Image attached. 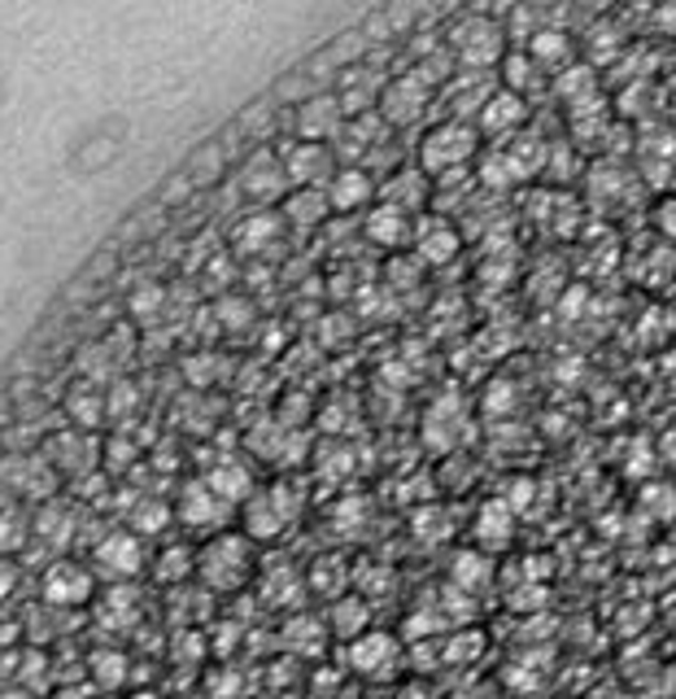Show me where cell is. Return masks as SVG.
Returning <instances> with one entry per match:
<instances>
[{
	"instance_id": "obj_35",
	"label": "cell",
	"mask_w": 676,
	"mask_h": 699,
	"mask_svg": "<svg viewBox=\"0 0 676 699\" xmlns=\"http://www.w3.org/2000/svg\"><path fill=\"white\" fill-rule=\"evenodd\" d=\"M113 367H118V358H113V350L106 342H88V346H79V354H75V376L88 380V385L106 389L110 380H118Z\"/></svg>"
},
{
	"instance_id": "obj_54",
	"label": "cell",
	"mask_w": 676,
	"mask_h": 699,
	"mask_svg": "<svg viewBox=\"0 0 676 699\" xmlns=\"http://www.w3.org/2000/svg\"><path fill=\"white\" fill-rule=\"evenodd\" d=\"M655 26H659V35H676V0H664L655 9Z\"/></svg>"
},
{
	"instance_id": "obj_15",
	"label": "cell",
	"mask_w": 676,
	"mask_h": 699,
	"mask_svg": "<svg viewBox=\"0 0 676 699\" xmlns=\"http://www.w3.org/2000/svg\"><path fill=\"white\" fill-rule=\"evenodd\" d=\"M411 245H415V258H419L424 267H446V262H454V258L462 254V236H458V228L446 224L441 215H419Z\"/></svg>"
},
{
	"instance_id": "obj_50",
	"label": "cell",
	"mask_w": 676,
	"mask_h": 699,
	"mask_svg": "<svg viewBox=\"0 0 676 699\" xmlns=\"http://www.w3.org/2000/svg\"><path fill=\"white\" fill-rule=\"evenodd\" d=\"M193 189H197V184H193V175H188V171H179V175H171V180H166V189L157 193V206H179V202H188V197H193Z\"/></svg>"
},
{
	"instance_id": "obj_43",
	"label": "cell",
	"mask_w": 676,
	"mask_h": 699,
	"mask_svg": "<svg viewBox=\"0 0 676 699\" xmlns=\"http://www.w3.org/2000/svg\"><path fill=\"white\" fill-rule=\"evenodd\" d=\"M284 638H288V647L293 652H306V656H315L319 647H324V638H328V625L324 621H306V616H293L288 625H284Z\"/></svg>"
},
{
	"instance_id": "obj_10",
	"label": "cell",
	"mask_w": 676,
	"mask_h": 699,
	"mask_svg": "<svg viewBox=\"0 0 676 699\" xmlns=\"http://www.w3.org/2000/svg\"><path fill=\"white\" fill-rule=\"evenodd\" d=\"M44 460L57 467L66 481L84 476V472H97L101 467V447H97V433H84V429H53L44 438Z\"/></svg>"
},
{
	"instance_id": "obj_31",
	"label": "cell",
	"mask_w": 676,
	"mask_h": 699,
	"mask_svg": "<svg viewBox=\"0 0 676 699\" xmlns=\"http://www.w3.org/2000/svg\"><path fill=\"white\" fill-rule=\"evenodd\" d=\"M197 578V551L184 542H171L157 560H153V582L157 585H184Z\"/></svg>"
},
{
	"instance_id": "obj_40",
	"label": "cell",
	"mask_w": 676,
	"mask_h": 699,
	"mask_svg": "<svg viewBox=\"0 0 676 699\" xmlns=\"http://www.w3.org/2000/svg\"><path fill=\"white\" fill-rule=\"evenodd\" d=\"M555 97L564 101V106H576V101H585V97H593L598 93V79H593V66H585V62H571L567 71L555 75Z\"/></svg>"
},
{
	"instance_id": "obj_48",
	"label": "cell",
	"mask_w": 676,
	"mask_h": 699,
	"mask_svg": "<svg viewBox=\"0 0 676 699\" xmlns=\"http://www.w3.org/2000/svg\"><path fill=\"white\" fill-rule=\"evenodd\" d=\"M184 376H188V385H197V389L215 385V376H219V354H210V350L188 354V358H184Z\"/></svg>"
},
{
	"instance_id": "obj_46",
	"label": "cell",
	"mask_w": 676,
	"mask_h": 699,
	"mask_svg": "<svg viewBox=\"0 0 676 699\" xmlns=\"http://www.w3.org/2000/svg\"><path fill=\"white\" fill-rule=\"evenodd\" d=\"M210 315H215V324H223L227 333H240V329L253 324V302L240 298V293H219V302H215Z\"/></svg>"
},
{
	"instance_id": "obj_44",
	"label": "cell",
	"mask_w": 676,
	"mask_h": 699,
	"mask_svg": "<svg viewBox=\"0 0 676 699\" xmlns=\"http://www.w3.org/2000/svg\"><path fill=\"white\" fill-rule=\"evenodd\" d=\"M106 407H110L113 424H131V416L140 411V389L127 376H118V380L106 385Z\"/></svg>"
},
{
	"instance_id": "obj_3",
	"label": "cell",
	"mask_w": 676,
	"mask_h": 699,
	"mask_svg": "<svg viewBox=\"0 0 676 699\" xmlns=\"http://www.w3.org/2000/svg\"><path fill=\"white\" fill-rule=\"evenodd\" d=\"M480 153V131L471 127V122H437L428 136H424V144H419V171L424 175H454V171H467V162Z\"/></svg>"
},
{
	"instance_id": "obj_18",
	"label": "cell",
	"mask_w": 676,
	"mask_h": 699,
	"mask_svg": "<svg viewBox=\"0 0 676 699\" xmlns=\"http://www.w3.org/2000/svg\"><path fill=\"white\" fill-rule=\"evenodd\" d=\"M345 110H340V97L332 93H319V97H310L306 106H297V140H315V144H328V140H337L340 131H345Z\"/></svg>"
},
{
	"instance_id": "obj_17",
	"label": "cell",
	"mask_w": 676,
	"mask_h": 699,
	"mask_svg": "<svg viewBox=\"0 0 676 699\" xmlns=\"http://www.w3.org/2000/svg\"><path fill=\"white\" fill-rule=\"evenodd\" d=\"M511 542H515V507L506 498H489L471 520V547L484 556H498Z\"/></svg>"
},
{
	"instance_id": "obj_16",
	"label": "cell",
	"mask_w": 676,
	"mask_h": 699,
	"mask_svg": "<svg viewBox=\"0 0 676 699\" xmlns=\"http://www.w3.org/2000/svg\"><path fill=\"white\" fill-rule=\"evenodd\" d=\"M31 529H35V542H40L44 551L62 556V551H70V547H75V534H79V512H75L66 498H53V503L35 507Z\"/></svg>"
},
{
	"instance_id": "obj_36",
	"label": "cell",
	"mask_w": 676,
	"mask_h": 699,
	"mask_svg": "<svg viewBox=\"0 0 676 699\" xmlns=\"http://www.w3.org/2000/svg\"><path fill=\"white\" fill-rule=\"evenodd\" d=\"M589 66H615L620 57H624V31L615 26V22H607V18H598L593 26H589Z\"/></svg>"
},
{
	"instance_id": "obj_25",
	"label": "cell",
	"mask_w": 676,
	"mask_h": 699,
	"mask_svg": "<svg viewBox=\"0 0 676 699\" xmlns=\"http://www.w3.org/2000/svg\"><path fill=\"white\" fill-rule=\"evenodd\" d=\"M462 429H467L462 402H458V398H446V402H437V407L428 411V420H424V442H428L433 451H454L458 438H462Z\"/></svg>"
},
{
	"instance_id": "obj_6",
	"label": "cell",
	"mask_w": 676,
	"mask_h": 699,
	"mask_svg": "<svg viewBox=\"0 0 676 699\" xmlns=\"http://www.w3.org/2000/svg\"><path fill=\"white\" fill-rule=\"evenodd\" d=\"M236 184H240V193H244L249 202H258V206L284 202V197L293 193L288 171H284V162H280V153H275L271 144H258V149L244 158V166H240Z\"/></svg>"
},
{
	"instance_id": "obj_1",
	"label": "cell",
	"mask_w": 676,
	"mask_h": 699,
	"mask_svg": "<svg viewBox=\"0 0 676 699\" xmlns=\"http://www.w3.org/2000/svg\"><path fill=\"white\" fill-rule=\"evenodd\" d=\"M258 578V542L244 529H219L197 547V582L210 594H231Z\"/></svg>"
},
{
	"instance_id": "obj_33",
	"label": "cell",
	"mask_w": 676,
	"mask_h": 699,
	"mask_svg": "<svg viewBox=\"0 0 676 699\" xmlns=\"http://www.w3.org/2000/svg\"><path fill=\"white\" fill-rule=\"evenodd\" d=\"M262 594H266L275 607H293V603L306 594V578H302L293 564H271V569H262Z\"/></svg>"
},
{
	"instance_id": "obj_41",
	"label": "cell",
	"mask_w": 676,
	"mask_h": 699,
	"mask_svg": "<svg viewBox=\"0 0 676 699\" xmlns=\"http://www.w3.org/2000/svg\"><path fill=\"white\" fill-rule=\"evenodd\" d=\"M188 175H193V184L197 189H215V180L227 171V153L219 140H210V144H201L193 158H188V166H184Z\"/></svg>"
},
{
	"instance_id": "obj_9",
	"label": "cell",
	"mask_w": 676,
	"mask_h": 699,
	"mask_svg": "<svg viewBox=\"0 0 676 699\" xmlns=\"http://www.w3.org/2000/svg\"><path fill=\"white\" fill-rule=\"evenodd\" d=\"M345 660H349V669H353L358 678L384 682V678H393V674L402 669V643H397V634H389V630H367V634H358V638L345 647Z\"/></svg>"
},
{
	"instance_id": "obj_5",
	"label": "cell",
	"mask_w": 676,
	"mask_h": 699,
	"mask_svg": "<svg viewBox=\"0 0 676 699\" xmlns=\"http://www.w3.org/2000/svg\"><path fill=\"white\" fill-rule=\"evenodd\" d=\"M40 599L48 607H62V612H75V607H88L97 599V573L79 560H53L40 578Z\"/></svg>"
},
{
	"instance_id": "obj_14",
	"label": "cell",
	"mask_w": 676,
	"mask_h": 699,
	"mask_svg": "<svg viewBox=\"0 0 676 699\" xmlns=\"http://www.w3.org/2000/svg\"><path fill=\"white\" fill-rule=\"evenodd\" d=\"M428 97H433V88H428L415 71H411V75H397V79L384 88V97H380V118H384L389 127H411L415 118H424Z\"/></svg>"
},
{
	"instance_id": "obj_23",
	"label": "cell",
	"mask_w": 676,
	"mask_h": 699,
	"mask_svg": "<svg viewBox=\"0 0 676 699\" xmlns=\"http://www.w3.org/2000/svg\"><path fill=\"white\" fill-rule=\"evenodd\" d=\"M528 118V101L520 97V93H511V88H502V93H493L489 101H484V110L476 118V131H484V136H493V140H506V136H515V127Z\"/></svg>"
},
{
	"instance_id": "obj_24",
	"label": "cell",
	"mask_w": 676,
	"mask_h": 699,
	"mask_svg": "<svg viewBox=\"0 0 676 699\" xmlns=\"http://www.w3.org/2000/svg\"><path fill=\"white\" fill-rule=\"evenodd\" d=\"M280 215H284V224H288V228H297V233H315V228H324V224H328L332 206H328V193H324V189H293V193L280 202Z\"/></svg>"
},
{
	"instance_id": "obj_12",
	"label": "cell",
	"mask_w": 676,
	"mask_h": 699,
	"mask_svg": "<svg viewBox=\"0 0 676 699\" xmlns=\"http://www.w3.org/2000/svg\"><path fill=\"white\" fill-rule=\"evenodd\" d=\"M637 166L646 175V184L664 189L676 180V131L673 127H655V122H642L637 131Z\"/></svg>"
},
{
	"instance_id": "obj_4",
	"label": "cell",
	"mask_w": 676,
	"mask_h": 699,
	"mask_svg": "<svg viewBox=\"0 0 676 699\" xmlns=\"http://www.w3.org/2000/svg\"><path fill=\"white\" fill-rule=\"evenodd\" d=\"M92 573L110 585H131L144 573V542L131 529H106L92 547Z\"/></svg>"
},
{
	"instance_id": "obj_27",
	"label": "cell",
	"mask_w": 676,
	"mask_h": 699,
	"mask_svg": "<svg viewBox=\"0 0 676 699\" xmlns=\"http://www.w3.org/2000/svg\"><path fill=\"white\" fill-rule=\"evenodd\" d=\"M450 585L454 590H462V594H480V590H489L493 585V556H484V551H476V547H467V551H458L450 564Z\"/></svg>"
},
{
	"instance_id": "obj_49",
	"label": "cell",
	"mask_w": 676,
	"mask_h": 699,
	"mask_svg": "<svg viewBox=\"0 0 676 699\" xmlns=\"http://www.w3.org/2000/svg\"><path fill=\"white\" fill-rule=\"evenodd\" d=\"M450 71H454V57L446 53V49H437V53L424 57V62H415V75H419L428 88H441V84L450 79Z\"/></svg>"
},
{
	"instance_id": "obj_56",
	"label": "cell",
	"mask_w": 676,
	"mask_h": 699,
	"mask_svg": "<svg viewBox=\"0 0 676 699\" xmlns=\"http://www.w3.org/2000/svg\"><path fill=\"white\" fill-rule=\"evenodd\" d=\"M0 699H26V691H22V687H9V691H0Z\"/></svg>"
},
{
	"instance_id": "obj_21",
	"label": "cell",
	"mask_w": 676,
	"mask_h": 699,
	"mask_svg": "<svg viewBox=\"0 0 676 699\" xmlns=\"http://www.w3.org/2000/svg\"><path fill=\"white\" fill-rule=\"evenodd\" d=\"M362 233H367L371 245H380V249H402V245H411V236H415V215H406V211L380 202V206L367 211Z\"/></svg>"
},
{
	"instance_id": "obj_19",
	"label": "cell",
	"mask_w": 676,
	"mask_h": 699,
	"mask_svg": "<svg viewBox=\"0 0 676 699\" xmlns=\"http://www.w3.org/2000/svg\"><path fill=\"white\" fill-rule=\"evenodd\" d=\"M324 193H328V206L337 215H353V211H371L380 189H375V175L367 166H340Z\"/></svg>"
},
{
	"instance_id": "obj_53",
	"label": "cell",
	"mask_w": 676,
	"mask_h": 699,
	"mask_svg": "<svg viewBox=\"0 0 676 699\" xmlns=\"http://www.w3.org/2000/svg\"><path fill=\"white\" fill-rule=\"evenodd\" d=\"M18 638H26L22 616H4V612H0V652H4V647H18Z\"/></svg>"
},
{
	"instance_id": "obj_52",
	"label": "cell",
	"mask_w": 676,
	"mask_h": 699,
	"mask_svg": "<svg viewBox=\"0 0 676 699\" xmlns=\"http://www.w3.org/2000/svg\"><path fill=\"white\" fill-rule=\"evenodd\" d=\"M18 578H22V569H18V560L13 556H0V603L18 590Z\"/></svg>"
},
{
	"instance_id": "obj_30",
	"label": "cell",
	"mask_w": 676,
	"mask_h": 699,
	"mask_svg": "<svg viewBox=\"0 0 676 699\" xmlns=\"http://www.w3.org/2000/svg\"><path fill=\"white\" fill-rule=\"evenodd\" d=\"M127 315H131V324L153 329V324L166 315V284H157V280H140V284L127 293Z\"/></svg>"
},
{
	"instance_id": "obj_13",
	"label": "cell",
	"mask_w": 676,
	"mask_h": 699,
	"mask_svg": "<svg viewBox=\"0 0 676 699\" xmlns=\"http://www.w3.org/2000/svg\"><path fill=\"white\" fill-rule=\"evenodd\" d=\"M284 215H275L271 206H258V211H249V215H240L236 219V228H231V249L236 254H244V258H266L280 240H284Z\"/></svg>"
},
{
	"instance_id": "obj_37",
	"label": "cell",
	"mask_w": 676,
	"mask_h": 699,
	"mask_svg": "<svg viewBox=\"0 0 676 699\" xmlns=\"http://www.w3.org/2000/svg\"><path fill=\"white\" fill-rule=\"evenodd\" d=\"M13 682H18L22 691H44L48 682H57V678H53V660H48L40 647H22V652H18V665H13Z\"/></svg>"
},
{
	"instance_id": "obj_47",
	"label": "cell",
	"mask_w": 676,
	"mask_h": 699,
	"mask_svg": "<svg viewBox=\"0 0 676 699\" xmlns=\"http://www.w3.org/2000/svg\"><path fill=\"white\" fill-rule=\"evenodd\" d=\"M135 460H140V451H135V442H131L122 429L106 438V447H101V467H106V472H122V467H131Z\"/></svg>"
},
{
	"instance_id": "obj_39",
	"label": "cell",
	"mask_w": 676,
	"mask_h": 699,
	"mask_svg": "<svg viewBox=\"0 0 676 699\" xmlns=\"http://www.w3.org/2000/svg\"><path fill=\"white\" fill-rule=\"evenodd\" d=\"M140 594L131 590V585H110V594H106V603H101V625L106 630H131L135 621H140V603H135Z\"/></svg>"
},
{
	"instance_id": "obj_57",
	"label": "cell",
	"mask_w": 676,
	"mask_h": 699,
	"mask_svg": "<svg viewBox=\"0 0 676 699\" xmlns=\"http://www.w3.org/2000/svg\"><path fill=\"white\" fill-rule=\"evenodd\" d=\"M589 4H593V9H607V4H615V0H589Z\"/></svg>"
},
{
	"instance_id": "obj_58",
	"label": "cell",
	"mask_w": 676,
	"mask_h": 699,
	"mask_svg": "<svg viewBox=\"0 0 676 699\" xmlns=\"http://www.w3.org/2000/svg\"><path fill=\"white\" fill-rule=\"evenodd\" d=\"M131 699H153V696H131Z\"/></svg>"
},
{
	"instance_id": "obj_11",
	"label": "cell",
	"mask_w": 676,
	"mask_h": 699,
	"mask_svg": "<svg viewBox=\"0 0 676 699\" xmlns=\"http://www.w3.org/2000/svg\"><path fill=\"white\" fill-rule=\"evenodd\" d=\"M450 44L458 53V62H462V71H484L489 62L502 57V31H498L493 18H480V13L454 26Z\"/></svg>"
},
{
	"instance_id": "obj_45",
	"label": "cell",
	"mask_w": 676,
	"mask_h": 699,
	"mask_svg": "<svg viewBox=\"0 0 676 699\" xmlns=\"http://www.w3.org/2000/svg\"><path fill=\"white\" fill-rule=\"evenodd\" d=\"M651 101H655V79H633L620 88L615 97V115L620 118H646L651 115Z\"/></svg>"
},
{
	"instance_id": "obj_55",
	"label": "cell",
	"mask_w": 676,
	"mask_h": 699,
	"mask_svg": "<svg viewBox=\"0 0 676 699\" xmlns=\"http://www.w3.org/2000/svg\"><path fill=\"white\" fill-rule=\"evenodd\" d=\"M659 228L668 236H676V197H668V202L659 206Z\"/></svg>"
},
{
	"instance_id": "obj_32",
	"label": "cell",
	"mask_w": 676,
	"mask_h": 699,
	"mask_svg": "<svg viewBox=\"0 0 676 699\" xmlns=\"http://www.w3.org/2000/svg\"><path fill=\"white\" fill-rule=\"evenodd\" d=\"M171 520H175V507H171L166 498H153V494H144V498H135V503L127 507V529H131V534H144V538L162 534Z\"/></svg>"
},
{
	"instance_id": "obj_51",
	"label": "cell",
	"mask_w": 676,
	"mask_h": 699,
	"mask_svg": "<svg viewBox=\"0 0 676 699\" xmlns=\"http://www.w3.org/2000/svg\"><path fill=\"white\" fill-rule=\"evenodd\" d=\"M542 26H537V13H533V4H515V13H511V35H520V40H528L533 44V35H537Z\"/></svg>"
},
{
	"instance_id": "obj_42",
	"label": "cell",
	"mask_w": 676,
	"mask_h": 699,
	"mask_svg": "<svg viewBox=\"0 0 676 699\" xmlns=\"http://www.w3.org/2000/svg\"><path fill=\"white\" fill-rule=\"evenodd\" d=\"M502 79H506L511 93L528 97V93L542 84V66H537L528 53H511V57H502Z\"/></svg>"
},
{
	"instance_id": "obj_38",
	"label": "cell",
	"mask_w": 676,
	"mask_h": 699,
	"mask_svg": "<svg viewBox=\"0 0 676 699\" xmlns=\"http://www.w3.org/2000/svg\"><path fill=\"white\" fill-rule=\"evenodd\" d=\"M31 542H35L31 520L22 516L18 503H4V507H0V556H18V551H26Z\"/></svg>"
},
{
	"instance_id": "obj_2",
	"label": "cell",
	"mask_w": 676,
	"mask_h": 699,
	"mask_svg": "<svg viewBox=\"0 0 676 699\" xmlns=\"http://www.w3.org/2000/svg\"><path fill=\"white\" fill-rule=\"evenodd\" d=\"M302 512V498L288 481H275L266 490H253V498L240 507V529L253 538V542H275Z\"/></svg>"
},
{
	"instance_id": "obj_8",
	"label": "cell",
	"mask_w": 676,
	"mask_h": 699,
	"mask_svg": "<svg viewBox=\"0 0 676 699\" xmlns=\"http://www.w3.org/2000/svg\"><path fill=\"white\" fill-rule=\"evenodd\" d=\"M236 507L223 503L210 485H206V476H193V481H184L179 485V494H175V520L184 525V529H197V534H219L227 525V516H231Z\"/></svg>"
},
{
	"instance_id": "obj_7",
	"label": "cell",
	"mask_w": 676,
	"mask_h": 699,
	"mask_svg": "<svg viewBox=\"0 0 676 699\" xmlns=\"http://www.w3.org/2000/svg\"><path fill=\"white\" fill-rule=\"evenodd\" d=\"M280 162L288 171V184L293 189H328L332 175H337V158L328 144H315V140H280Z\"/></svg>"
},
{
	"instance_id": "obj_26",
	"label": "cell",
	"mask_w": 676,
	"mask_h": 699,
	"mask_svg": "<svg viewBox=\"0 0 676 699\" xmlns=\"http://www.w3.org/2000/svg\"><path fill=\"white\" fill-rule=\"evenodd\" d=\"M206 485L223 503H231V507H244L253 498V472H249V464H240V460H219V464L206 472Z\"/></svg>"
},
{
	"instance_id": "obj_22",
	"label": "cell",
	"mask_w": 676,
	"mask_h": 699,
	"mask_svg": "<svg viewBox=\"0 0 676 699\" xmlns=\"http://www.w3.org/2000/svg\"><path fill=\"white\" fill-rule=\"evenodd\" d=\"M380 202H389V206H397L406 215H419L433 202V184H428V175L419 166H402V171H393L380 184Z\"/></svg>"
},
{
	"instance_id": "obj_34",
	"label": "cell",
	"mask_w": 676,
	"mask_h": 699,
	"mask_svg": "<svg viewBox=\"0 0 676 699\" xmlns=\"http://www.w3.org/2000/svg\"><path fill=\"white\" fill-rule=\"evenodd\" d=\"M88 674H92V682H97L101 691H118V687H127L131 660H127L122 647H97V652L88 656Z\"/></svg>"
},
{
	"instance_id": "obj_28",
	"label": "cell",
	"mask_w": 676,
	"mask_h": 699,
	"mask_svg": "<svg viewBox=\"0 0 676 699\" xmlns=\"http://www.w3.org/2000/svg\"><path fill=\"white\" fill-rule=\"evenodd\" d=\"M528 57L542 66V71H567L571 66V35L559 31V26H542L537 35H533V44H528Z\"/></svg>"
},
{
	"instance_id": "obj_20",
	"label": "cell",
	"mask_w": 676,
	"mask_h": 699,
	"mask_svg": "<svg viewBox=\"0 0 676 699\" xmlns=\"http://www.w3.org/2000/svg\"><path fill=\"white\" fill-rule=\"evenodd\" d=\"M62 411H66V424H70V429H84V433H97V429L110 420L106 389H101V385H88V380H75V385L66 389Z\"/></svg>"
},
{
	"instance_id": "obj_29",
	"label": "cell",
	"mask_w": 676,
	"mask_h": 699,
	"mask_svg": "<svg viewBox=\"0 0 676 699\" xmlns=\"http://www.w3.org/2000/svg\"><path fill=\"white\" fill-rule=\"evenodd\" d=\"M367 603L358 599V594H340L332 599V607H328V616H324V625H328V634L332 638H358V634H367Z\"/></svg>"
}]
</instances>
